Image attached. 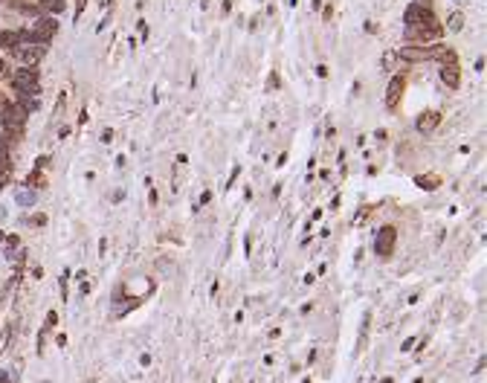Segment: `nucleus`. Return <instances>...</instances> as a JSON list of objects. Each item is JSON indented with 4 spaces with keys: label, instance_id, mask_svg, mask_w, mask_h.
<instances>
[{
    "label": "nucleus",
    "instance_id": "12",
    "mask_svg": "<svg viewBox=\"0 0 487 383\" xmlns=\"http://www.w3.org/2000/svg\"><path fill=\"white\" fill-rule=\"evenodd\" d=\"M0 73H6V61H0Z\"/></svg>",
    "mask_w": 487,
    "mask_h": 383
},
{
    "label": "nucleus",
    "instance_id": "5",
    "mask_svg": "<svg viewBox=\"0 0 487 383\" xmlns=\"http://www.w3.org/2000/svg\"><path fill=\"white\" fill-rule=\"evenodd\" d=\"M438 119H441L438 113H423V116H418V128L421 131H432V128L438 125Z\"/></svg>",
    "mask_w": 487,
    "mask_h": 383
},
{
    "label": "nucleus",
    "instance_id": "1",
    "mask_svg": "<svg viewBox=\"0 0 487 383\" xmlns=\"http://www.w3.org/2000/svg\"><path fill=\"white\" fill-rule=\"evenodd\" d=\"M44 50H47V47H41V44H18V47H15V58L24 64V67H32V64L44 55Z\"/></svg>",
    "mask_w": 487,
    "mask_h": 383
},
{
    "label": "nucleus",
    "instance_id": "8",
    "mask_svg": "<svg viewBox=\"0 0 487 383\" xmlns=\"http://www.w3.org/2000/svg\"><path fill=\"white\" fill-rule=\"evenodd\" d=\"M391 238H394V229H391V226H386V229L380 232V253H383V255L389 253V241H391Z\"/></svg>",
    "mask_w": 487,
    "mask_h": 383
},
{
    "label": "nucleus",
    "instance_id": "11",
    "mask_svg": "<svg viewBox=\"0 0 487 383\" xmlns=\"http://www.w3.org/2000/svg\"><path fill=\"white\" fill-rule=\"evenodd\" d=\"M84 3H87V0H78V3H76V15H81V12H84Z\"/></svg>",
    "mask_w": 487,
    "mask_h": 383
},
{
    "label": "nucleus",
    "instance_id": "2",
    "mask_svg": "<svg viewBox=\"0 0 487 383\" xmlns=\"http://www.w3.org/2000/svg\"><path fill=\"white\" fill-rule=\"evenodd\" d=\"M15 87L21 90V93H38V76H35V70L32 67H21L18 73H15Z\"/></svg>",
    "mask_w": 487,
    "mask_h": 383
},
{
    "label": "nucleus",
    "instance_id": "7",
    "mask_svg": "<svg viewBox=\"0 0 487 383\" xmlns=\"http://www.w3.org/2000/svg\"><path fill=\"white\" fill-rule=\"evenodd\" d=\"M400 90H403V76H394L389 87V105H394V96H400Z\"/></svg>",
    "mask_w": 487,
    "mask_h": 383
},
{
    "label": "nucleus",
    "instance_id": "3",
    "mask_svg": "<svg viewBox=\"0 0 487 383\" xmlns=\"http://www.w3.org/2000/svg\"><path fill=\"white\" fill-rule=\"evenodd\" d=\"M55 29H58V21H55V18H38L32 32L44 35V38H52V35H55Z\"/></svg>",
    "mask_w": 487,
    "mask_h": 383
},
{
    "label": "nucleus",
    "instance_id": "4",
    "mask_svg": "<svg viewBox=\"0 0 487 383\" xmlns=\"http://www.w3.org/2000/svg\"><path fill=\"white\" fill-rule=\"evenodd\" d=\"M441 79L447 82V87H458V70H455V64L441 67Z\"/></svg>",
    "mask_w": 487,
    "mask_h": 383
},
{
    "label": "nucleus",
    "instance_id": "10",
    "mask_svg": "<svg viewBox=\"0 0 487 383\" xmlns=\"http://www.w3.org/2000/svg\"><path fill=\"white\" fill-rule=\"evenodd\" d=\"M450 27H453V29H461V27H464V18H461V15H453V18H450Z\"/></svg>",
    "mask_w": 487,
    "mask_h": 383
},
{
    "label": "nucleus",
    "instance_id": "9",
    "mask_svg": "<svg viewBox=\"0 0 487 383\" xmlns=\"http://www.w3.org/2000/svg\"><path fill=\"white\" fill-rule=\"evenodd\" d=\"M18 203H21V206H29V203H35V194L29 189H26V192H18Z\"/></svg>",
    "mask_w": 487,
    "mask_h": 383
},
{
    "label": "nucleus",
    "instance_id": "6",
    "mask_svg": "<svg viewBox=\"0 0 487 383\" xmlns=\"http://www.w3.org/2000/svg\"><path fill=\"white\" fill-rule=\"evenodd\" d=\"M21 44V32H0V47H18Z\"/></svg>",
    "mask_w": 487,
    "mask_h": 383
}]
</instances>
